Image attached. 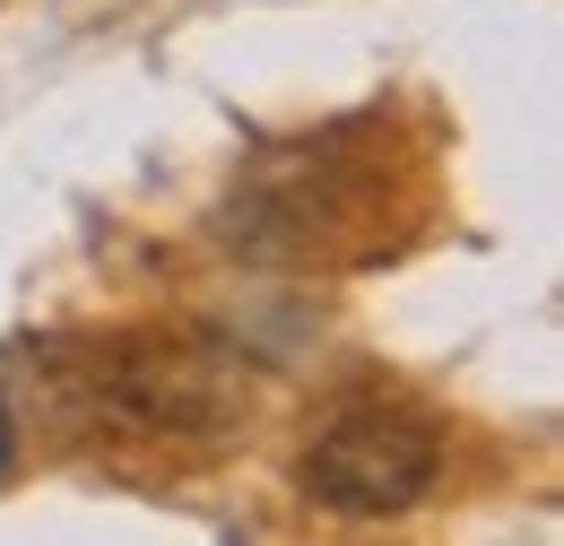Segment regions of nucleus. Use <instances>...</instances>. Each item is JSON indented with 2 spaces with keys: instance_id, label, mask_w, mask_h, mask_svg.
I'll list each match as a JSON object with an SVG mask.
<instances>
[{
  "instance_id": "f257e3e1",
  "label": "nucleus",
  "mask_w": 564,
  "mask_h": 546,
  "mask_svg": "<svg viewBox=\"0 0 564 546\" xmlns=\"http://www.w3.org/2000/svg\"><path fill=\"white\" fill-rule=\"evenodd\" d=\"M434 469H443V434L417 408H391V400H356L304 443V494L322 512H348V521L409 512L434 485Z\"/></svg>"
},
{
  "instance_id": "f03ea898",
  "label": "nucleus",
  "mask_w": 564,
  "mask_h": 546,
  "mask_svg": "<svg viewBox=\"0 0 564 546\" xmlns=\"http://www.w3.org/2000/svg\"><path fill=\"white\" fill-rule=\"evenodd\" d=\"M96 391L131 425H156V434H226L252 382L243 364L217 339H174V330H148V339H113V356L96 364Z\"/></svg>"
},
{
  "instance_id": "7ed1b4c3",
  "label": "nucleus",
  "mask_w": 564,
  "mask_h": 546,
  "mask_svg": "<svg viewBox=\"0 0 564 546\" xmlns=\"http://www.w3.org/2000/svg\"><path fill=\"white\" fill-rule=\"evenodd\" d=\"M18 460V425H9V408H0V469Z\"/></svg>"
}]
</instances>
